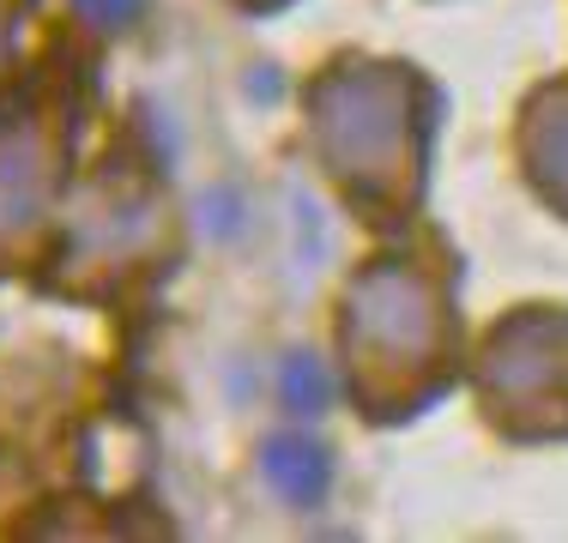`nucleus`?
<instances>
[{"instance_id":"f257e3e1","label":"nucleus","mask_w":568,"mask_h":543,"mask_svg":"<svg viewBox=\"0 0 568 543\" xmlns=\"http://www.w3.org/2000/svg\"><path fill=\"white\" fill-rule=\"evenodd\" d=\"M315 453H303L296 441H273V459H266V471H273V483H284L291 495H308V483H315V465H308Z\"/></svg>"},{"instance_id":"f03ea898","label":"nucleus","mask_w":568,"mask_h":543,"mask_svg":"<svg viewBox=\"0 0 568 543\" xmlns=\"http://www.w3.org/2000/svg\"><path fill=\"white\" fill-rule=\"evenodd\" d=\"M79 12H91L98 24H121V19L140 12V0H79Z\"/></svg>"}]
</instances>
